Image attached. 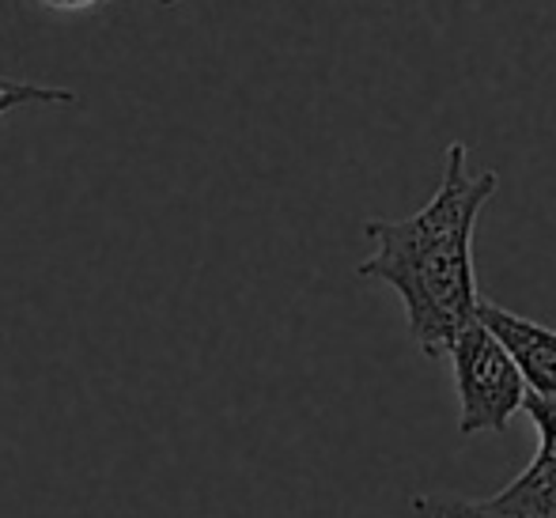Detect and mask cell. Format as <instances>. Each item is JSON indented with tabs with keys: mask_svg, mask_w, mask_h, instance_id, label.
Returning a JSON list of instances; mask_svg holds the SVG:
<instances>
[{
	"mask_svg": "<svg viewBox=\"0 0 556 518\" xmlns=\"http://www.w3.org/2000/svg\"><path fill=\"white\" fill-rule=\"evenodd\" d=\"M500 178L469 170V148L451 144L432 201L405 219H367L375 254L359 262V277L390 285L425 356H446L454 337L477 318L473 231Z\"/></svg>",
	"mask_w": 556,
	"mask_h": 518,
	"instance_id": "1",
	"label": "cell"
},
{
	"mask_svg": "<svg viewBox=\"0 0 556 518\" xmlns=\"http://www.w3.org/2000/svg\"><path fill=\"white\" fill-rule=\"evenodd\" d=\"M446 356H451V364H454L462 435L504 431L530 394L519 367L511 364V356L500 349V341L477 318L454 337Z\"/></svg>",
	"mask_w": 556,
	"mask_h": 518,
	"instance_id": "2",
	"label": "cell"
},
{
	"mask_svg": "<svg viewBox=\"0 0 556 518\" xmlns=\"http://www.w3.org/2000/svg\"><path fill=\"white\" fill-rule=\"evenodd\" d=\"M477 321L500 341V349L519 367L530 394L556 397V329L530 321L515 311H504L500 303H477Z\"/></svg>",
	"mask_w": 556,
	"mask_h": 518,
	"instance_id": "3",
	"label": "cell"
},
{
	"mask_svg": "<svg viewBox=\"0 0 556 518\" xmlns=\"http://www.w3.org/2000/svg\"><path fill=\"white\" fill-rule=\"evenodd\" d=\"M477 507L504 518H556V458H534L511 484L477 500Z\"/></svg>",
	"mask_w": 556,
	"mask_h": 518,
	"instance_id": "4",
	"label": "cell"
},
{
	"mask_svg": "<svg viewBox=\"0 0 556 518\" xmlns=\"http://www.w3.org/2000/svg\"><path fill=\"white\" fill-rule=\"evenodd\" d=\"M46 103V106H73L76 91L68 88H50V84H23V80H4L0 84V114H12L20 106Z\"/></svg>",
	"mask_w": 556,
	"mask_h": 518,
	"instance_id": "5",
	"label": "cell"
},
{
	"mask_svg": "<svg viewBox=\"0 0 556 518\" xmlns=\"http://www.w3.org/2000/svg\"><path fill=\"white\" fill-rule=\"evenodd\" d=\"M522 413H527L538 428V454L534 458H556V397L527 394Z\"/></svg>",
	"mask_w": 556,
	"mask_h": 518,
	"instance_id": "6",
	"label": "cell"
},
{
	"mask_svg": "<svg viewBox=\"0 0 556 518\" xmlns=\"http://www.w3.org/2000/svg\"><path fill=\"white\" fill-rule=\"evenodd\" d=\"M413 511L420 518H504V515L481 511L477 500H443V496H417L413 500Z\"/></svg>",
	"mask_w": 556,
	"mask_h": 518,
	"instance_id": "7",
	"label": "cell"
},
{
	"mask_svg": "<svg viewBox=\"0 0 556 518\" xmlns=\"http://www.w3.org/2000/svg\"><path fill=\"white\" fill-rule=\"evenodd\" d=\"M42 4L53 12H96V8L117 4V0H42Z\"/></svg>",
	"mask_w": 556,
	"mask_h": 518,
	"instance_id": "8",
	"label": "cell"
},
{
	"mask_svg": "<svg viewBox=\"0 0 556 518\" xmlns=\"http://www.w3.org/2000/svg\"><path fill=\"white\" fill-rule=\"evenodd\" d=\"M144 4H155V8H175L178 0H144Z\"/></svg>",
	"mask_w": 556,
	"mask_h": 518,
	"instance_id": "9",
	"label": "cell"
},
{
	"mask_svg": "<svg viewBox=\"0 0 556 518\" xmlns=\"http://www.w3.org/2000/svg\"><path fill=\"white\" fill-rule=\"evenodd\" d=\"M4 80H8V76H0V84H4Z\"/></svg>",
	"mask_w": 556,
	"mask_h": 518,
	"instance_id": "10",
	"label": "cell"
}]
</instances>
